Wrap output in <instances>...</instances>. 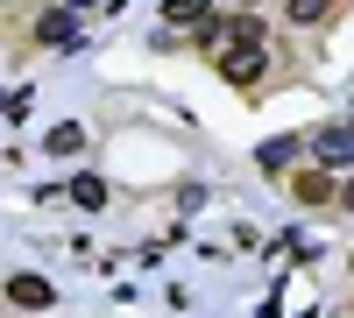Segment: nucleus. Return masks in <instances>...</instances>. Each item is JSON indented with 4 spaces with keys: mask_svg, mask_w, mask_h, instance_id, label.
Masks as SVG:
<instances>
[{
    "mask_svg": "<svg viewBox=\"0 0 354 318\" xmlns=\"http://www.w3.org/2000/svg\"><path fill=\"white\" fill-rule=\"evenodd\" d=\"M227 28H234V36L213 50V64H220L227 85H255L262 78V28L255 21H227Z\"/></svg>",
    "mask_w": 354,
    "mask_h": 318,
    "instance_id": "obj_1",
    "label": "nucleus"
},
{
    "mask_svg": "<svg viewBox=\"0 0 354 318\" xmlns=\"http://www.w3.org/2000/svg\"><path fill=\"white\" fill-rule=\"evenodd\" d=\"M8 304H21V311H50L57 290H50L43 276H15V283H8Z\"/></svg>",
    "mask_w": 354,
    "mask_h": 318,
    "instance_id": "obj_2",
    "label": "nucleus"
},
{
    "mask_svg": "<svg viewBox=\"0 0 354 318\" xmlns=\"http://www.w3.org/2000/svg\"><path fill=\"white\" fill-rule=\"evenodd\" d=\"M312 156L326 163V170H340V163H354V128H333V135H312Z\"/></svg>",
    "mask_w": 354,
    "mask_h": 318,
    "instance_id": "obj_3",
    "label": "nucleus"
},
{
    "mask_svg": "<svg viewBox=\"0 0 354 318\" xmlns=\"http://www.w3.org/2000/svg\"><path fill=\"white\" fill-rule=\"evenodd\" d=\"M36 36H43V43H71V36H78V8H57V14H43V21H36Z\"/></svg>",
    "mask_w": 354,
    "mask_h": 318,
    "instance_id": "obj_4",
    "label": "nucleus"
},
{
    "mask_svg": "<svg viewBox=\"0 0 354 318\" xmlns=\"http://www.w3.org/2000/svg\"><path fill=\"white\" fill-rule=\"evenodd\" d=\"M290 191H298L305 206H326V198H333V177H326V170H305V177H290Z\"/></svg>",
    "mask_w": 354,
    "mask_h": 318,
    "instance_id": "obj_5",
    "label": "nucleus"
},
{
    "mask_svg": "<svg viewBox=\"0 0 354 318\" xmlns=\"http://www.w3.org/2000/svg\"><path fill=\"white\" fill-rule=\"evenodd\" d=\"M43 149H50V156H78V149H85V128H78V121L50 128V141H43Z\"/></svg>",
    "mask_w": 354,
    "mask_h": 318,
    "instance_id": "obj_6",
    "label": "nucleus"
},
{
    "mask_svg": "<svg viewBox=\"0 0 354 318\" xmlns=\"http://www.w3.org/2000/svg\"><path fill=\"white\" fill-rule=\"evenodd\" d=\"M163 21H213V0H163Z\"/></svg>",
    "mask_w": 354,
    "mask_h": 318,
    "instance_id": "obj_7",
    "label": "nucleus"
},
{
    "mask_svg": "<svg viewBox=\"0 0 354 318\" xmlns=\"http://www.w3.org/2000/svg\"><path fill=\"white\" fill-rule=\"evenodd\" d=\"M290 156H298V141H262V170H290Z\"/></svg>",
    "mask_w": 354,
    "mask_h": 318,
    "instance_id": "obj_8",
    "label": "nucleus"
},
{
    "mask_svg": "<svg viewBox=\"0 0 354 318\" xmlns=\"http://www.w3.org/2000/svg\"><path fill=\"white\" fill-rule=\"evenodd\" d=\"M71 198H78V206H93V212H100V206H106V184H100V177H78V184H71Z\"/></svg>",
    "mask_w": 354,
    "mask_h": 318,
    "instance_id": "obj_9",
    "label": "nucleus"
},
{
    "mask_svg": "<svg viewBox=\"0 0 354 318\" xmlns=\"http://www.w3.org/2000/svg\"><path fill=\"white\" fill-rule=\"evenodd\" d=\"M333 0H290V21H326Z\"/></svg>",
    "mask_w": 354,
    "mask_h": 318,
    "instance_id": "obj_10",
    "label": "nucleus"
},
{
    "mask_svg": "<svg viewBox=\"0 0 354 318\" xmlns=\"http://www.w3.org/2000/svg\"><path fill=\"white\" fill-rule=\"evenodd\" d=\"M340 206H347V212H354V184H347V191H340Z\"/></svg>",
    "mask_w": 354,
    "mask_h": 318,
    "instance_id": "obj_11",
    "label": "nucleus"
},
{
    "mask_svg": "<svg viewBox=\"0 0 354 318\" xmlns=\"http://www.w3.org/2000/svg\"><path fill=\"white\" fill-rule=\"evenodd\" d=\"M64 8H93V0H64Z\"/></svg>",
    "mask_w": 354,
    "mask_h": 318,
    "instance_id": "obj_12",
    "label": "nucleus"
}]
</instances>
